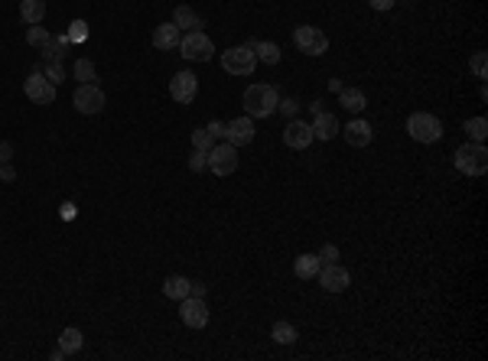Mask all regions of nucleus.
<instances>
[{
  "instance_id": "1",
  "label": "nucleus",
  "mask_w": 488,
  "mask_h": 361,
  "mask_svg": "<svg viewBox=\"0 0 488 361\" xmlns=\"http://www.w3.org/2000/svg\"><path fill=\"white\" fill-rule=\"evenodd\" d=\"M244 111H248V117H270V114L277 111V101H280V95H277L274 85H248L244 88Z\"/></svg>"
},
{
  "instance_id": "2",
  "label": "nucleus",
  "mask_w": 488,
  "mask_h": 361,
  "mask_svg": "<svg viewBox=\"0 0 488 361\" xmlns=\"http://www.w3.org/2000/svg\"><path fill=\"white\" fill-rule=\"evenodd\" d=\"M456 170L463 176H485L488 173V150L485 143H476L469 140L456 150Z\"/></svg>"
},
{
  "instance_id": "3",
  "label": "nucleus",
  "mask_w": 488,
  "mask_h": 361,
  "mask_svg": "<svg viewBox=\"0 0 488 361\" xmlns=\"http://www.w3.org/2000/svg\"><path fill=\"white\" fill-rule=\"evenodd\" d=\"M407 134H410L417 143H437V140L443 137V124H439L437 114L417 111L407 117Z\"/></svg>"
},
{
  "instance_id": "4",
  "label": "nucleus",
  "mask_w": 488,
  "mask_h": 361,
  "mask_svg": "<svg viewBox=\"0 0 488 361\" xmlns=\"http://www.w3.org/2000/svg\"><path fill=\"white\" fill-rule=\"evenodd\" d=\"M176 49L183 52V59H189V62H209L215 52V43H212V36H205L202 30H189L186 36L179 39Z\"/></svg>"
},
{
  "instance_id": "5",
  "label": "nucleus",
  "mask_w": 488,
  "mask_h": 361,
  "mask_svg": "<svg viewBox=\"0 0 488 361\" xmlns=\"http://www.w3.org/2000/svg\"><path fill=\"white\" fill-rule=\"evenodd\" d=\"M222 69H225L228 75H251L257 69V56H254L251 39L244 46H231V49L222 52Z\"/></svg>"
},
{
  "instance_id": "6",
  "label": "nucleus",
  "mask_w": 488,
  "mask_h": 361,
  "mask_svg": "<svg viewBox=\"0 0 488 361\" xmlns=\"http://www.w3.org/2000/svg\"><path fill=\"white\" fill-rule=\"evenodd\" d=\"M293 43L303 56H325L329 52V36L319 26H297L293 30Z\"/></svg>"
},
{
  "instance_id": "7",
  "label": "nucleus",
  "mask_w": 488,
  "mask_h": 361,
  "mask_svg": "<svg viewBox=\"0 0 488 361\" xmlns=\"http://www.w3.org/2000/svg\"><path fill=\"white\" fill-rule=\"evenodd\" d=\"M72 104H75L78 114H101V111H104V104H108V98H104V91H101L95 82H88V85H78L75 88Z\"/></svg>"
},
{
  "instance_id": "8",
  "label": "nucleus",
  "mask_w": 488,
  "mask_h": 361,
  "mask_svg": "<svg viewBox=\"0 0 488 361\" xmlns=\"http://www.w3.org/2000/svg\"><path fill=\"white\" fill-rule=\"evenodd\" d=\"M209 170H212L215 176H231L235 170H238V147H231V143H215L212 150H209Z\"/></svg>"
},
{
  "instance_id": "9",
  "label": "nucleus",
  "mask_w": 488,
  "mask_h": 361,
  "mask_svg": "<svg viewBox=\"0 0 488 361\" xmlns=\"http://www.w3.org/2000/svg\"><path fill=\"white\" fill-rule=\"evenodd\" d=\"M179 319L189 329H205L209 325V303L199 296H186L179 299Z\"/></svg>"
},
{
  "instance_id": "10",
  "label": "nucleus",
  "mask_w": 488,
  "mask_h": 361,
  "mask_svg": "<svg viewBox=\"0 0 488 361\" xmlns=\"http://www.w3.org/2000/svg\"><path fill=\"white\" fill-rule=\"evenodd\" d=\"M23 91H26V98L33 101V104H52V101H56V85L43 75V69H36V72L26 78Z\"/></svg>"
},
{
  "instance_id": "11",
  "label": "nucleus",
  "mask_w": 488,
  "mask_h": 361,
  "mask_svg": "<svg viewBox=\"0 0 488 361\" xmlns=\"http://www.w3.org/2000/svg\"><path fill=\"white\" fill-rule=\"evenodd\" d=\"M196 95H199V78L192 72H176L173 78H170V98H173L176 104H192Z\"/></svg>"
},
{
  "instance_id": "12",
  "label": "nucleus",
  "mask_w": 488,
  "mask_h": 361,
  "mask_svg": "<svg viewBox=\"0 0 488 361\" xmlns=\"http://www.w3.org/2000/svg\"><path fill=\"white\" fill-rule=\"evenodd\" d=\"M316 280H319V287H323L325 293H345L351 283V274L342 264H323V270L316 274Z\"/></svg>"
},
{
  "instance_id": "13",
  "label": "nucleus",
  "mask_w": 488,
  "mask_h": 361,
  "mask_svg": "<svg viewBox=\"0 0 488 361\" xmlns=\"http://www.w3.org/2000/svg\"><path fill=\"white\" fill-rule=\"evenodd\" d=\"M225 140L231 147H248L254 140V117H235L225 124Z\"/></svg>"
},
{
  "instance_id": "14",
  "label": "nucleus",
  "mask_w": 488,
  "mask_h": 361,
  "mask_svg": "<svg viewBox=\"0 0 488 361\" xmlns=\"http://www.w3.org/2000/svg\"><path fill=\"white\" fill-rule=\"evenodd\" d=\"M313 140V124H306V121H290L287 130H283V143L290 150H306Z\"/></svg>"
},
{
  "instance_id": "15",
  "label": "nucleus",
  "mask_w": 488,
  "mask_h": 361,
  "mask_svg": "<svg viewBox=\"0 0 488 361\" xmlns=\"http://www.w3.org/2000/svg\"><path fill=\"white\" fill-rule=\"evenodd\" d=\"M342 137H345V143H349V147H368V143H371V137H375V130H371V124H368V121L355 117V121H349V124L342 127Z\"/></svg>"
},
{
  "instance_id": "16",
  "label": "nucleus",
  "mask_w": 488,
  "mask_h": 361,
  "mask_svg": "<svg viewBox=\"0 0 488 361\" xmlns=\"http://www.w3.org/2000/svg\"><path fill=\"white\" fill-rule=\"evenodd\" d=\"M179 39H183V33H179V26L170 20V23H160L156 30H153V46L163 52H170L179 46Z\"/></svg>"
},
{
  "instance_id": "17",
  "label": "nucleus",
  "mask_w": 488,
  "mask_h": 361,
  "mask_svg": "<svg viewBox=\"0 0 488 361\" xmlns=\"http://www.w3.org/2000/svg\"><path fill=\"white\" fill-rule=\"evenodd\" d=\"M323 270V261H319V254H300L297 261H293V274L300 277V280H316V274Z\"/></svg>"
},
{
  "instance_id": "18",
  "label": "nucleus",
  "mask_w": 488,
  "mask_h": 361,
  "mask_svg": "<svg viewBox=\"0 0 488 361\" xmlns=\"http://www.w3.org/2000/svg\"><path fill=\"white\" fill-rule=\"evenodd\" d=\"M338 104L349 114H362L364 108H368V98H364L362 88H342V91H338Z\"/></svg>"
},
{
  "instance_id": "19",
  "label": "nucleus",
  "mask_w": 488,
  "mask_h": 361,
  "mask_svg": "<svg viewBox=\"0 0 488 361\" xmlns=\"http://www.w3.org/2000/svg\"><path fill=\"white\" fill-rule=\"evenodd\" d=\"M336 134H338V117H336V114H329V111L316 114V121H313V137H316V140H332Z\"/></svg>"
},
{
  "instance_id": "20",
  "label": "nucleus",
  "mask_w": 488,
  "mask_h": 361,
  "mask_svg": "<svg viewBox=\"0 0 488 361\" xmlns=\"http://www.w3.org/2000/svg\"><path fill=\"white\" fill-rule=\"evenodd\" d=\"M189 287H192V280H189V277H166V280H163V296L166 299H176V303H179V299H186L189 296Z\"/></svg>"
},
{
  "instance_id": "21",
  "label": "nucleus",
  "mask_w": 488,
  "mask_h": 361,
  "mask_svg": "<svg viewBox=\"0 0 488 361\" xmlns=\"http://www.w3.org/2000/svg\"><path fill=\"white\" fill-rule=\"evenodd\" d=\"M251 46H254L257 62H264V65L280 62V46H277V43H270V39H251Z\"/></svg>"
},
{
  "instance_id": "22",
  "label": "nucleus",
  "mask_w": 488,
  "mask_h": 361,
  "mask_svg": "<svg viewBox=\"0 0 488 361\" xmlns=\"http://www.w3.org/2000/svg\"><path fill=\"white\" fill-rule=\"evenodd\" d=\"M20 16H23V23H30V26L43 23V16H46V0H20Z\"/></svg>"
},
{
  "instance_id": "23",
  "label": "nucleus",
  "mask_w": 488,
  "mask_h": 361,
  "mask_svg": "<svg viewBox=\"0 0 488 361\" xmlns=\"http://www.w3.org/2000/svg\"><path fill=\"white\" fill-rule=\"evenodd\" d=\"M173 23L179 26V30H199V26H202V16L192 10L189 3H179V7L173 10Z\"/></svg>"
},
{
  "instance_id": "24",
  "label": "nucleus",
  "mask_w": 488,
  "mask_h": 361,
  "mask_svg": "<svg viewBox=\"0 0 488 361\" xmlns=\"http://www.w3.org/2000/svg\"><path fill=\"white\" fill-rule=\"evenodd\" d=\"M82 345H85V338H82V332H78V329H62V336H59V349H62L65 355H75V351H82Z\"/></svg>"
},
{
  "instance_id": "25",
  "label": "nucleus",
  "mask_w": 488,
  "mask_h": 361,
  "mask_svg": "<svg viewBox=\"0 0 488 361\" xmlns=\"http://www.w3.org/2000/svg\"><path fill=\"white\" fill-rule=\"evenodd\" d=\"M270 336H274L277 345H293L300 338V332H297V325H290V323H274Z\"/></svg>"
},
{
  "instance_id": "26",
  "label": "nucleus",
  "mask_w": 488,
  "mask_h": 361,
  "mask_svg": "<svg viewBox=\"0 0 488 361\" xmlns=\"http://www.w3.org/2000/svg\"><path fill=\"white\" fill-rule=\"evenodd\" d=\"M465 134H469V140H476V143H485L488 121L485 117H472V121H465Z\"/></svg>"
},
{
  "instance_id": "27",
  "label": "nucleus",
  "mask_w": 488,
  "mask_h": 361,
  "mask_svg": "<svg viewBox=\"0 0 488 361\" xmlns=\"http://www.w3.org/2000/svg\"><path fill=\"white\" fill-rule=\"evenodd\" d=\"M43 75L49 78L52 85H62L65 82V69H62V59H46V65H39Z\"/></svg>"
},
{
  "instance_id": "28",
  "label": "nucleus",
  "mask_w": 488,
  "mask_h": 361,
  "mask_svg": "<svg viewBox=\"0 0 488 361\" xmlns=\"http://www.w3.org/2000/svg\"><path fill=\"white\" fill-rule=\"evenodd\" d=\"M72 72H75L78 85H88V82H95V78H98V72H95V62H91V59H78Z\"/></svg>"
},
{
  "instance_id": "29",
  "label": "nucleus",
  "mask_w": 488,
  "mask_h": 361,
  "mask_svg": "<svg viewBox=\"0 0 488 361\" xmlns=\"http://www.w3.org/2000/svg\"><path fill=\"white\" fill-rule=\"evenodd\" d=\"M49 39H52V33L46 30V26L36 23V26H30V30H26V43H30V46H36V49H43Z\"/></svg>"
},
{
  "instance_id": "30",
  "label": "nucleus",
  "mask_w": 488,
  "mask_h": 361,
  "mask_svg": "<svg viewBox=\"0 0 488 361\" xmlns=\"http://www.w3.org/2000/svg\"><path fill=\"white\" fill-rule=\"evenodd\" d=\"M192 147H196V150H205V153H209V150L215 147L212 130H209V127H199V130H192Z\"/></svg>"
},
{
  "instance_id": "31",
  "label": "nucleus",
  "mask_w": 488,
  "mask_h": 361,
  "mask_svg": "<svg viewBox=\"0 0 488 361\" xmlns=\"http://www.w3.org/2000/svg\"><path fill=\"white\" fill-rule=\"evenodd\" d=\"M189 170H192V173H205V170H209V153H205V150H192Z\"/></svg>"
},
{
  "instance_id": "32",
  "label": "nucleus",
  "mask_w": 488,
  "mask_h": 361,
  "mask_svg": "<svg viewBox=\"0 0 488 361\" xmlns=\"http://www.w3.org/2000/svg\"><path fill=\"white\" fill-rule=\"evenodd\" d=\"M88 39V23L85 20H72L69 23V43H85Z\"/></svg>"
},
{
  "instance_id": "33",
  "label": "nucleus",
  "mask_w": 488,
  "mask_h": 361,
  "mask_svg": "<svg viewBox=\"0 0 488 361\" xmlns=\"http://www.w3.org/2000/svg\"><path fill=\"white\" fill-rule=\"evenodd\" d=\"M469 69H472V75H476V78H485V75H488V56H485V52H476V56L469 59Z\"/></svg>"
},
{
  "instance_id": "34",
  "label": "nucleus",
  "mask_w": 488,
  "mask_h": 361,
  "mask_svg": "<svg viewBox=\"0 0 488 361\" xmlns=\"http://www.w3.org/2000/svg\"><path fill=\"white\" fill-rule=\"evenodd\" d=\"M277 111L283 114V117H297V111H300V101H297V98H280V101H277Z\"/></svg>"
},
{
  "instance_id": "35",
  "label": "nucleus",
  "mask_w": 488,
  "mask_h": 361,
  "mask_svg": "<svg viewBox=\"0 0 488 361\" xmlns=\"http://www.w3.org/2000/svg\"><path fill=\"white\" fill-rule=\"evenodd\" d=\"M319 261H323V264H338V248H336V244H323V251H319Z\"/></svg>"
},
{
  "instance_id": "36",
  "label": "nucleus",
  "mask_w": 488,
  "mask_h": 361,
  "mask_svg": "<svg viewBox=\"0 0 488 361\" xmlns=\"http://www.w3.org/2000/svg\"><path fill=\"white\" fill-rule=\"evenodd\" d=\"M13 179H16V170L10 163H0V183H13Z\"/></svg>"
},
{
  "instance_id": "37",
  "label": "nucleus",
  "mask_w": 488,
  "mask_h": 361,
  "mask_svg": "<svg viewBox=\"0 0 488 361\" xmlns=\"http://www.w3.org/2000/svg\"><path fill=\"white\" fill-rule=\"evenodd\" d=\"M13 160V143L10 140H0V163H10Z\"/></svg>"
},
{
  "instance_id": "38",
  "label": "nucleus",
  "mask_w": 488,
  "mask_h": 361,
  "mask_svg": "<svg viewBox=\"0 0 488 361\" xmlns=\"http://www.w3.org/2000/svg\"><path fill=\"white\" fill-rule=\"evenodd\" d=\"M205 293H209V287H205V283H196V280H192V287H189V296L205 299Z\"/></svg>"
},
{
  "instance_id": "39",
  "label": "nucleus",
  "mask_w": 488,
  "mask_h": 361,
  "mask_svg": "<svg viewBox=\"0 0 488 361\" xmlns=\"http://www.w3.org/2000/svg\"><path fill=\"white\" fill-rule=\"evenodd\" d=\"M209 130H212V137H215V140L225 137V124H222V121H212V124H209Z\"/></svg>"
},
{
  "instance_id": "40",
  "label": "nucleus",
  "mask_w": 488,
  "mask_h": 361,
  "mask_svg": "<svg viewBox=\"0 0 488 361\" xmlns=\"http://www.w3.org/2000/svg\"><path fill=\"white\" fill-rule=\"evenodd\" d=\"M368 3H371L375 10H391V7H394L397 0H368Z\"/></svg>"
},
{
  "instance_id": "41",
  "label": "nucleus",
  "mask_w": 488,
  "mask_h": 361,
  "mask_svg": "<svg viewBox=\"0 0 488 361\" xmlns=\"http://www.w3.org/2000/svg\"><path fill=\"white\" fill-rule=\"evenodd\" d=\"M62 218H75V205H72V202H65L62 205Z\"/></svg>"
},
{
  "instance_id": "42",
  "label": "nucleus",
  "mask_w": 488,
  "mask_h": 361,
  "mask_svg": "<svg viewBox=\"0 0 488 361\" xmlns=\"http://www.w3.org/2000/svg\"><path fill=\"white\" fill-rule=\"evenodd\" d=\"M397 3H410V0H397Z\"/></svg>"
}]
</instances>
